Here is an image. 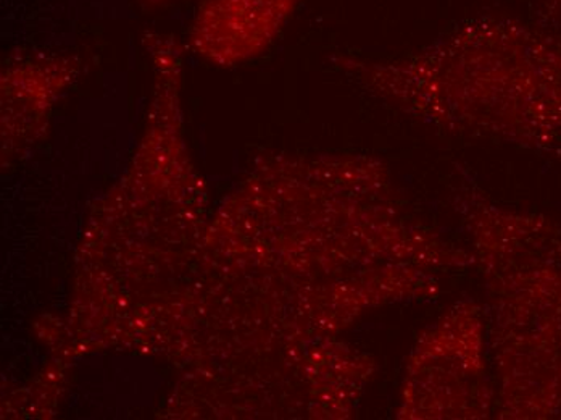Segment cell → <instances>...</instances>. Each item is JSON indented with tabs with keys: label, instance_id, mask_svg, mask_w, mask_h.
Listing matches in <instances>:
<instances>
[{
	"label": "cell",
	"instance_id": "1",
	"mask_svg": "<svg viewBox=\"0 0 561 420\" xmlns=\"http://www.w3.org/2000/svg\"><path fill=\"white\" fill-rule=\"evenodd\" d=\"M347 67L400 111L449 132L528 148L561 141V34L525 20L481 15L402 59Z\"/></svg>",
	"mask_w": 561,
	"mask_h": 420
},
{
	"label": "cell",
	"instance_id": "2",
	"mask_svg": "<svg viewBox=\"0 0 561 420\" xmlns=\"http://www.w3.org/2000/svg\"><path fill=\"white\" fill-rule=\"evenodd\" d=\"M515 246L495 259V353L504 401L515 418L561 408V230L547 222L513 215Z\"/></svg>",
	"mask_w": 561,
	"mask_h": 420
},
{
	"label": "cell",
	"instance_id": "3",
	"mask_svg": "<svg viewBox=\"0 0 561 420\" xmlns=\"http://www.w3.org/2000/svg\"><path fill=\"white\" fill-rule=\"evenodd\" d=\"M248 2L260 3V5L279 7V9H296L300 0H248Z\"/></svg>",
	"mask_w": 561,
	"mask_h": 420
},
{
	"label": "cell",
	"instance_id": "4",
	"mask_svg": "<svg viewBox=\"0 0 561 420\" xmlns=\"http://www.w3.org/2000/svg\"><path fill=\"white\" fill-rule=\"evenodd\" d=\"M142 2L149 3V5H153V3L160 5V3L167 2V0H142Z\"/></svg>",
	"mask_w": 561,
	"mask_h": 420
},
{
	"label": "cell",
	"instance_id": "5",
	"mask_svg": "<svg viewBox=\"0 0 561 420\" xmlns=\"http://www.w3.org/2000/svg\"><path fill=\"white\" fill-rule=\"evenodd\" d=\"M547 2L552 3V5L560 7L561 9V0H547Z\"/></svg>",
	"mask_w": 561,
	"mask_h": 420
}]
</instances>
